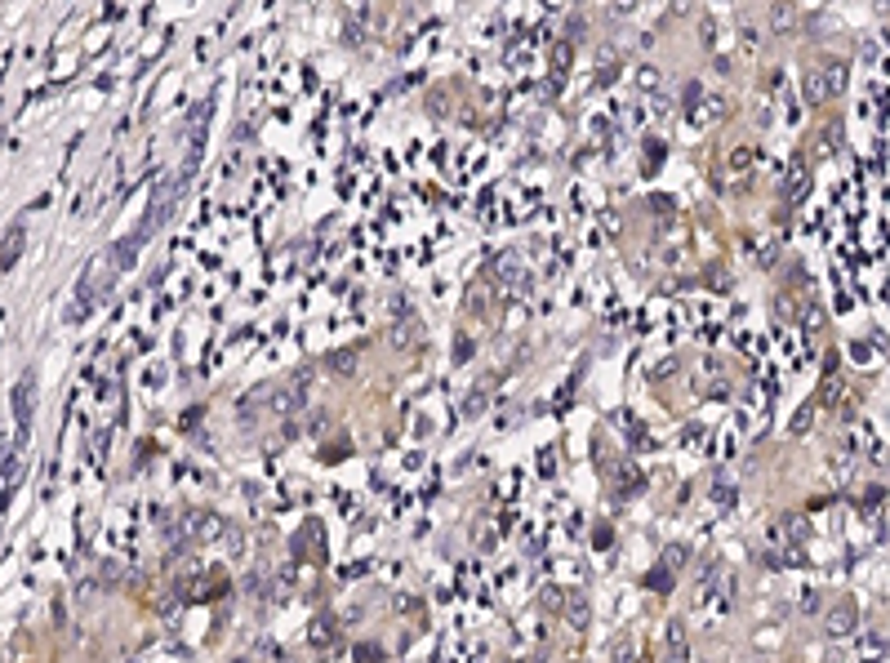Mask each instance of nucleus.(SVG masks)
<instances>
[{"mask_svg": "<svg viewBox=\"0 0 890 663\" xmlns=\"http://www.w3.org/2000/svg\"><path fill=\"white\" fill-rule=\"evenodd\" d=\"M842 67H815V72H805V80H801V98L810 107H819V103H828V98L842 89Z\"/></svg>", "mask_w": 890, "mask_h": 663, "instance_id": "nucleus-1", "label": "nucleus"}, {"mask_svg": "<svg viewBox=\"0 0 890 663\" xmlns=\"http://www.w3.org/2000/svg\"><path fill=\"white\" fill-rule=\"evenodd\" d=\"M668 663H685V628L668 623Z\"/></svg>", "mask_w": 890, "mask_h": 663, "instance_id": "nucleus-2", "label": "nucleus"}, {"mask_svg": "<svg viewBox=\"0 0 890 663\" xmlns=\"http://www.w3.org/2000/svg\"><path fill=\"white\" fill-rule=\"evenodd\" d=\"M298 401H303V392H294V388H281V392H276V396H272V401H267V405H272L276 414H290V410H294Z\"/></svg>", "mask_w": 890, "mask_h": 663, "instance_id": "nucleus-3", "label": "nucleus"}, {"mask_svg": "<svg viewBox=\"0 0 890 663\" xmlns=\"http://www.w3.org/2000/svg\"><path fill=\"white\" fill-rule=\"evenodd\" d=\"M13 410H18V423H27V419H31V374L23 378L18 396H13Z\"/></svg>", "mask_w": 890, "mask_h": 663, "instance_id": "nucleus-4", "label": "nucleus"}, {"mask_svg": "<svg viewBox=\"0 0 890 663\" xmlns=\"http://www.w3.org/2000/svg\"><path fill=\"white\" fill-rule=\"evenodd\" d=\"M330 370L334 374H352V370H357V352H334L330 356Z\"/></svg>", "mask_w": 890, "mask_h": 663, "instance_id": "nucleus-5", "label": "nucleus"}, {"mask_svg": "<svg viewBox=\"0 0 890 663\" xmlns=\"http://www.w3.org/2000/svg\"><path fill=\"white\" fill-rule=\"evenodd\" d=\"M850 623H854V610H850V606L832 610V619H828V628H832V632H850Z\"/></svg>", "mask_w": 890, "mask_h": 663, "instance_id": "nucleus-6", "label": "nucleus"}, {"mask_svg": "<svg viewBox=\"0 0 890 663\" xmlns=\"http://www.w3.org/2000/svg\"><path fill=\"white\" fill-rule=\"evenodd\" d=\"M410 339H414V329H410V325H396V329H392V343H396V347H406Z\"/></svg>", "mask_w": 890, "mask_h": 663, "instance_id": "nucleus-7", "label": "nucleus"}, {"mask_svg": "<svg viewBox=\"0 0 890 663\" xmlns=\"http://www.w3.org/2000/svg\"><path fill=\"white\" fill-rule=\"evenodd\" d=\"M663 561H668V566H681V561H685V548H668Z\"/></svg>", "mask_w": 890, "mask_h": 663, "instance_id": "nucleus-8", "label": "nucleus"}]
</instances>
